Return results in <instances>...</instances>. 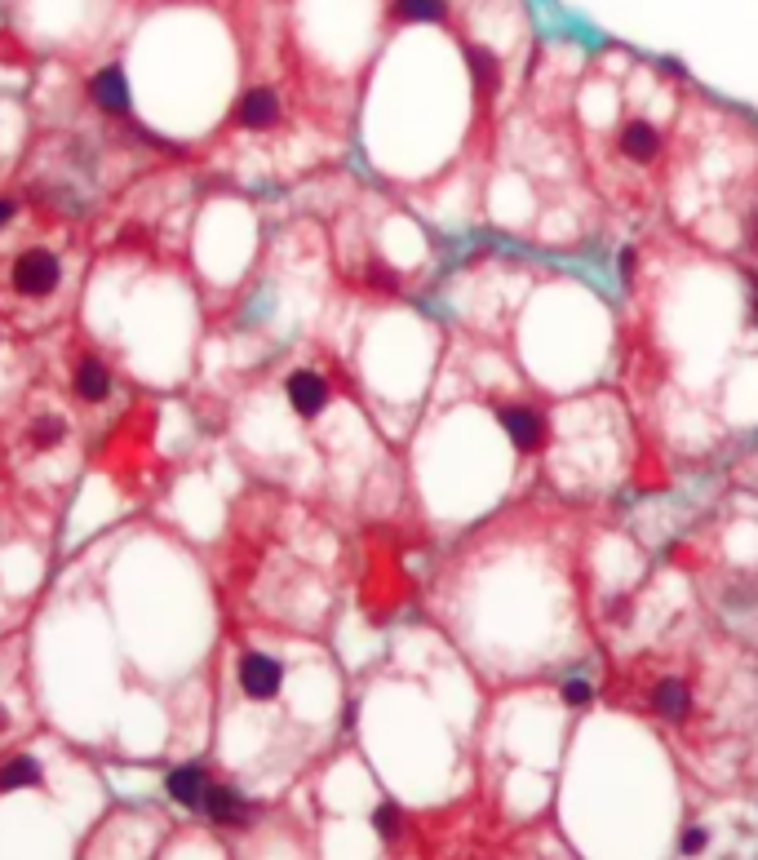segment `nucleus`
<instances>
[{"mask_svg":"<svg viewBox=\"0 0 758 860\" xmlns=\"http://www.w3.org/2000/svg\"><path fill=\"white\" fill-rule=\"evenodd\" d=\"M754 315H758V298H754Z\"/></svg>","mask_w":758,"mask_h":860,"instance_id":"obj_20","label":"nucleus"},{"mask_svg":"<svg viewBox=\"0 0 758 860\" xmlns=\"http://www.w3.org/2000/svg\"><path fill=\"white\" fill-rule=\"evenodd\" d=\"M14 213H18V204H14V200H0V231H5L9 222H14Z\"/></svg>","mask_w":758,"mask_h":860,"instance_id":"obj_18","label":"nucleus"},{"mask_svg":"<svg viewBox=\"0 0 758 860\" xmlns=\"http://www.w3.org/2000/svg\"><path fill=\"white\" fill-rule=\"evenodd\" d=\"M391 9L399 23H439L448 14V0H395Z\"/></svg>","mask_w":758,"mask_h":860,"instance_id":"obj_12","label":"nucleus"},{"mask_svg":"<svg viewBox=\"0 0 758 860\" xmlns=\"http://www.w3.org/2000/svg\"><path fill=\"white\" fill-rule=\"evenodd\" d=\"M275 120H280V98H275V89H249V94H240L235 102V125L240 129H271Z\"/></svg>","mask_w":758,"mask_h":860,"instance_id":"obj_7","label":"nucleus"},{"mask_svg":"<svg viewBox=\"0 0 758 860\" xmlns=\"http://www.w3.org/2000/svg\"><path fill=\"white\" fill-rule=\"evenodd\" d=\"M657 710H661V714H670V719H674V714H683V710H688V692H683L679 683L665 679L661 688H657Z\"/></svg>","mask_w":758,"mask_h":860,"instance_id":"obj_14","label":"nucleus"},{"mask_svg":"<svg viewBox=\"0 0 758 860\" xmlns=\"http://www.w3.org/2000/svg\"><path fill=\"white\" fill-rule=\"evenodd\" d=\"M27 439H32V448L49 453V448H58L67 439V422L63 417H36L32 430H27Z\"/></svg>","mask_w":758,"mask_h":860,"instance_id":"obj_13","label":"nucleus"},{"mask_svg":"<svg viewBox=\"0 0 758 860\" xmlns=\"http://www.w3.org/2000/svg\"><path fill=\"white\" fill-rule=\"evenodd\" d=\"M71 391H76L80 404H102V399L111 395V368L102 360H94V355L80 360L76 373H71Z\"/></svg>","mask_w":758,"mask_h":860,"instance_id":"obj_8","label":"nucleus"},{"mask_svg":"<svg viewBox=\"0 0 758 860\" xmlns=\"http://www.w3.org/2000/svg\"><path fill=\"white\" fill-rule=\"evenodd\" d=\"M204 790H209V772H204V767H196V763H182V767H173V772H165V794H169L178 807H191V812H200Z\"/></svg>","mask_w":758,"mask_h":860,"instance_id":"obj_6","label":"nucleus"},{"mask_svg":"<svg viewBox=\"0 0 758 860\" xmlns=\"http://www.w3.org/2000/svg\"><path fill=\"white\" fill-rule=\"evenodd\" d=\"M373 825H377V834H382V838H395L399 834V812H395L391 803H382L373 812Z\"/></svg>","mask_w":758,"mask_h":860,"instance_id":"obj_15","label":"nucleus"},{"mask_svg":"<svg viewBox=\"0 0 758 860\" xmlns=\"http://www.w3.org/2000/svg\"><path fill=\"white\" fill-rule=\"evenodd\" d=\"M89 102L107 116H129V80L120 67H102L89 76Z\"/></svg>","mask_w":758,"mask_h":860,"instance_id":"obj_4","label":"nucleus"},{"mask_svg":"<svg viewBox=\"0 0 758 860\" xmlns=\"http://www.w3.org/2000/svg\"><path fill=\"white\" fill-rule=\"evenodd\" d=\"M32 785H45V767L36 759H9L0 767V794H14V790H32Z\"/></svg>","mask_w":758,"mask_h":860,"instance_id":"obj_10","label":"nucleus"},{"mask_svg":"<svg viewBox=\"0 0 758 860\" xmlns=\"http://www.w3.org/2000/svg\"><path fill=\"white\" fill-rule=\"evenodd\" d=\"M661 147V133L648 125V120H630L626 129H621V151H626L630 160H639V165H648L652 156H657Z\"/></svg>","mask_w":758,"mask_h":860,"instance_id":"obj_9","label":"nucleus"},{"mask_svg":"<svg viewBox=\"0 0 758 860\" xmlns=\"http://www.w3.org/2000/svg\"><path fill=\"white\" fill-rule=\"evenodd\" d=\"M235 679H240L244 696H253V701H271V696L280 692V683H284V665L275 657H262V652H244L240 665H235Z\"/></svg>","mask_w":758,"mask_h":860,"instance_id":"obj_2","label":"nucleus"},{"mask_svg":"<svg viewBox=\"0 0 758 860\" xmlns=\"http://www.w3.org/2000/svg\"><path fill=\"white\" fill-rule=\"evenodd\" d=\"M284 391H289V404L297 408V417H320L329 408V382L320 373H311V368L293 373Z\"/></svg>","mask_w":758,"mask_h":860,"instance_id":"obj_5","label":"nucleus"},{"mask_svg":"<svg viewBox=\"0 0 758 860\" xmlns=\"http://www.w3.org/2000/svg\"><path fill=\"white\" fill-rule=\"evenodd\" d=\"M705 847V834L701 829H688V834H683V852H701Z\"/></svg>","mask_w":758,"mask_h":860,"instance_id":"obj_17","label":"nucleus"},{"mask_svg":"<svg viewBox=\"0 0 758 860\" xmlns=\"http://www.w3.org/2000/svg\"><path fill=\"white\" fill-rule=\"evenodd\" d=\"M9 280H14L18 298H49V293L63 284V262H58L49 249H23L14 258Z\"/></svg>","mask_w":758,"mask_h":860,"instance_id":"obj_1","label":"nucleus"},{"mask_svg":"<svg viewBox=\"0 0 758 860\" xmlns=\"http://www.w3.org/2000/svg\"><path fill=\"white\" fill-rule=\"evenodd\" d=\"M200 812L209 816L213 825H222V829H244V825L253 821V803H249V798H244L240 790H231V785H218V781H209Z\"/></svg>","mask_w":758,"mask_h":860,"instance_id":"obj_3","label":"nucleus"},{"mask_svg":"<svg viewBox=\"0 0 758 860\" xmlns=\"http://www.w3.org/2000/svg\"><path fill=\"white\" fill-rule=\"evenodd\" d=\"M501 426L510 430V439H515L524 453H532V448L541 444V435H546V430H541V417L528 413V408H510V413L501 417Z\"/></svg>","mask_w":758,"mask_h":860,"instance_id":"obj_11","label":"nucleus"},{"mask_svg":"<svg viewBox=\"0 0 758 860\" xmlns=\"http://www.w3.org/2000/svg\"><path fill=\"white\" fill-rule=\"evenodd\" d=\"M5 728H9V710H5V705H0V732H5Z\"/></svg>","mask_w":758,"mask_h":860,"instance_id":"obj_19","label":"nucleus"},{"mask_svg":"<svg viewBox=\"0 0 758 860\" xmlns=\"http://www.w3.org/2000/svg\"><path fill=\"white\" fill-rule=\"evenodd\" d=\"M563 696H568V705H586L590 701V683H581V679H572L568 688H563Z\"/></svg>","mask_w":758,"mask_h":860,"instance_id":"obj_16","label":"nucleus"}]
</instances>
